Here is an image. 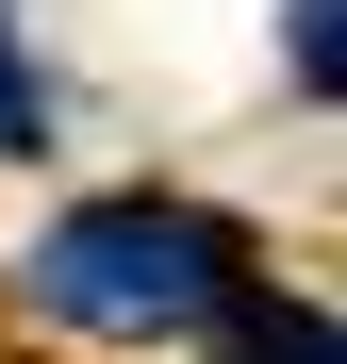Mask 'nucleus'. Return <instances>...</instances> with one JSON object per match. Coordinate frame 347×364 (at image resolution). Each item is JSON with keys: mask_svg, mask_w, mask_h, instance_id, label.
Segmentation results:
<instances>
[{"mask_svg": "<svg viewBox=\"0 0 347 364\" xmlns=\"http://www.w3.org/2000/svg\"><path fill=\"white\" fill-rule=\"evenodd\" d=\"M33 315H67V331H116V348H149V331H215V298L248 282V249L199 215V199H83V215H50L33 232Z\"/></svg>", "mask_w": 347, "mask_h": 364, "instance_id": "obj_1", "label": "nucleus"}, {"mask_svg": "<svg viewBox=\"0 0 347 364\" xmlns=\"http://www.w3.org/2000/svg\"><path fill=\"white\" fill-rule=\"evenodd\" d=\"M215 315H231V364H331V315H314V298H248V282H231Z\"/></svg>", "mask_w": 347, "mask_h": 364, "instance_id": "obj_2", "label": "nucleus"}, {"mask_svg": "<svg viewBox=\"0 0 347 364\" xmlns=\"http://www.w3.org/2000/svg\"><path fill=\"white\" fill-rule=\"evenodd\" d=\"M33 116H50V100H33V67H17V33H0V149H33Z\"/></svg>", "mask_w": 347, "mask_h": 364, "instance_id": "obj_3", "label": "nucleus"}, {"mask_svg": "<svg viewBox=\"0 0 347 364\" xmlns=\"http://www.w3.org/2000/svg\"><path fill=\"white\" fill-rule=\"evenodd\" d=\"M298 83L331 100V0H298Z\"/></svg>", "mask_w": 347, "mask_h": 364, "instance_id": "obj_4", "label": "nucleus"}]
</instances>
